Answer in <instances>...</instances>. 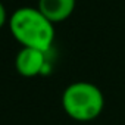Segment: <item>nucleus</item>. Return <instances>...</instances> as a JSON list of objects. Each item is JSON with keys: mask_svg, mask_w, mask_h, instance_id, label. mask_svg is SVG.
Instances as JSON below:
<instances>
[{"mask_svg": "<svg viewBox=\"0 0 125 125\" xmlns=\"http://www.w3.org/2000/svg\"><path fill=\"white\" fill-rule=\"evenodd\" d=\"M9 30L22 46L47 53L54 41V24L50 22L38 8L24 6L9 16Z\"/></svg>", "mask_w": 125, "mask_h": 125, "instance_id": "1", "label": "nucleus"}, {"mask_svg": "<svg viewBox=\"0 0 125 125\" xmlns=\"http://www.w3.org/2000/svg\"><path fill=\"white\" fill-rule=\"evenodd\" d=\"M46 65V53L37 49L22 47L15 57V68L25 78L43 74Z\"/></svg>", "mask_w": 125, "mask_h": 125, "instance_id": "3", "label": "nucleus"}, {"mask_svg": "<svg viewBox=\"0 0 125 125\" xmlns=\"http://www.w3.org/2000/svg\"><path fill=\"white\" fill-rule=\"evenodd\" d=\"M62 107L74 121L88 122L103 112L104 96L96 84L77 81L65 88L62 94Z\"/></svg>", "mask_w": 125, "mask_h": 125, "instance_id": "2", "label": "nucleus"}, {"mask_svg": "<svg viewBox=\"0 0 125 125\" xmlns=\"http://www.w3.org/2000/svg\"><path fill=\"white\" fill-rule=\"evenodd\" d=\"M6 22H8V13H6V9H5L3 3L0 2V30L5 27Z\"/></svg>", "mask_w": 125, "mask_h": 125, "instance_id": "5", "label": "nucleus"}, {"mask_svg": "<svg viewBox=\"0 0 125 125\" xmlns=\"http://www.w3.org/2000/svg\"><path fill=\"white\" fill-rule=\"evenodd\" d=\"M77 0H38V10L53 24L66 21L74 9Z\"/></svg>", "mask_w": 125, "mask_h": 125, "instance_id": "4", "label": "nucleus"}]
</instances>
